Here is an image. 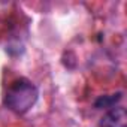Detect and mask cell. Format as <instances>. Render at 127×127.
Instances as JSON below:
<instances>
[{
    "label": "cell",
    "instance_id": "obj_1",
    "mask_svg": "<svg viewBox=\"0 0 127 127\" xmlns=\"http://www.w3.org/2000/svg\"><path fill=\"white\" fill-rule=\"evenodd\" d=\"M37 99L39 88L36 87V84L21 76L9 84L3 97V103L11 112L17 115H24L36 105Z\"/></svg>",
    "mask_w": 127,
    "mask_h": 127
},
{
    "label": "cell",
    "instance_id": "obj_2",
    "mask_svg": "<svg viewBox=\"0 0 127 127\" xmlns=\"http://www.w3.org/2000/svg\"><path fill=\"white\" fill-rule=\"evenodd\" d=\"M99 127H127V111L123 106L112 108L100 118Z\"/></svg>",
    "mask_w": 127,
    "mask_h": 127
},
{
    "label": "cell",
    "instance_id": "obj_3",
    "mask_svg": "<svg viewBox=\"0 0 127 127\" xmlns=\"http://www.w3.org/2000/svg\"><path fill=\"white\" fill-rule=\"evenodd\" d=\"M123 99V93L118 91V93H114V94H105V96H100L96 102H94V108L96 109H112L115 108V105Z\"/></svg>",
    "mask_w": 127,
    "mask_h": 127
}]
</instances>
